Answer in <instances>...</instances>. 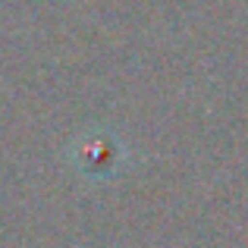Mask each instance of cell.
<instances>
[{
    "label": "cell",
    "instance_id": "6da1fadb",
    "mask_svg": "<svg viewBox=\"0 0 248 248\" xmlns=\"http://www.w3.org/2000/svg\"><path fill=\"white\" fill-rule=\"evenodd\" d=\"M76 160L85 173H113L116 160H120V145L94 132L88 141H79V157Z\"/></svg>",
    "mask_w": 248,
    "mask_h": 248
}]
</instances>
